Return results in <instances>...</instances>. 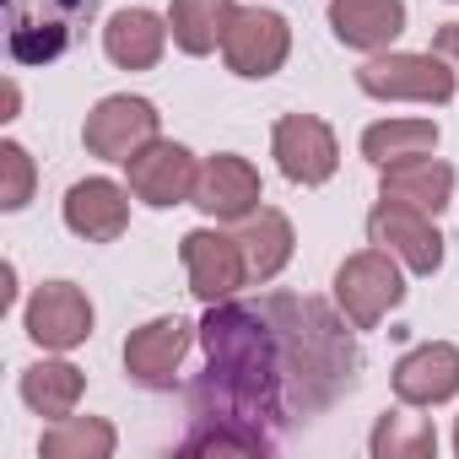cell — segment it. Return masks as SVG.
Wrapping results in <instances>:
<instances>
[{
	"mask_svg": "<svg viewBox=\"0 0 459 459\" xmlns=\"http://www.w3.org/2000/svg\"><path fill=\"white\" fill-rule=\"evenodd\" d=\"M405 298V276H400V260L389 249H362L351 260H341L335 271V308L351 319V330H373L389 308H400Z\"/></svg>",
	"mask_w": 459,
	"mask_h": 459,
	"instance_id": "cell-5",
	"label": "cell"
},
{
	"mask_svg": "<svg viewBox=\"0 0 459 459\" xmlns=\"http://www.w3.org/2000/svg\"><path fill=\"white\" fill-rule=\"evenodd\" d=\"M260 200H265L260 168L249 157H233V152L205 157L200 178H195V195H189V205H200L211 221H244V216L260 211Z\"/></svg>",
	"mask_w": 459,
	"mask_h": 459,
	"instance_id": "cell-13",
	"label": "cell"
},
{
	"mask_svg": "<svg viewBox=\"0 0 459 459\" xmlns=\"http://www.w3.org/2000/svg\"><path fill=\"white\" fill-rule=\"evenodd\" d=\"M378 195L437 216V211L454 200V168H448L443 157H432V152L405 157V162H389V168H378Z\"/></svg>",
	"mask_w": 459,
	"mask_h": 459,
	"instance_id": "cell-19",
	"label": "cell"
},
{
	"mask_svg": "<svg viewBox=\"0 0 459 459\" xmlns=\"http://www.w3.org/2000/svg\"><path fill=\"white\" fill-rule=\"evenodd\" d=\"M168 39H173L168 17H157V12H146V6H125V12H114L108 28H103V55H108L119 71H152V65L162 60Z\"/></svg>",
	"mask_w": 459,
	"mask_h": 459,
	"instance_id": "cell-18",
	"label": "cell"
},
{
	"mask_svg": "<svg viewBox=\"0 0 459 459\" xmlns=\"http://www.w3.org/2000/svg\"><path fill=\"white\" fill-rule=\"evenodd\" d=\"M271 157H276V168H281L292 184L319 189V184H330L335 168H341V141H335V130H330L319 114H287V119H276V130H271Z\"/></svg>",
	"mask_w": 459,
	"mask_h": 459,
	"instance_id": "cell-7",
	"label": "cell"
},
{
	"mask_svg": "<svg viewBox=\"0 0 459 459\" xmlns=\"http://www.w3.org/2000/svg\"><path fill=\"white\" fill-rule=\"evenodd\" d=\"M432 55H443V60H448V71L459 76V22H443V28H437V39H432Z\"/></svg>",
	"mask_w": 459,
	"mask_h": 459,
	"instance_id": "cell-27",
	"label": "cell"
},
{
	"mask_svg": "<svg viewBox=\"0 0 459 459\" xmlns=\"http://www.w3.org/2000/svg\"><path fill=\"white\" fill-rule=\"evenodd\" d=\"M287 55H292V28L281 12H265V6H238L227 33H221V60L244 82L276 76L287 65Z\"/></svg>",
	"mask_w": 459,
	"mask_h": 459,
	"instance_id": "cell-6",
	"label": "cell"
},
{
	"mask_svg": "<svg viewBox=\"0 0 459 459\" xmlns=\"http://www.w3.org/2000/svg\"><path fill=\"white\" fill-rule=\"evenodd\" d=\"M421 152H437V125L432 119H378L362 130V157L373 168H389V162H405V157H421Z\"/></svg>",
	"mask_w": 459,
	"mask_h": 459,
	"instance_id": "cell-23",
	"label": "cell"
},
{
	"mask_svg": "<svg viewBox=\"0 0 459 459\" xmlns=\"http://www.w3.org/2000/svg\"><path fill=\"white\" fill-rule=\"evenodd\" d=\"M238 244H244L249 281H255V287H265V281H276V276L292 265L298 233H292V221H287L276 205H260L255 216H244V221H238Z\"/></svg>",
	"mask_w": 459,
	"mask_h": 459,
	"instance_id": "cell-20",
	"label": "cell"
},
{
	"mask_svg": "<svg viewBox=\"0 0 459 459\" xmlns=\"http://www.w3.org/2000/svg\"><path fill=\"white\" fill-rule=\"evenodd\" d=\"M233 0H173L168 6V28H173V44L184 55H211L221 49V33L233 22Z\"/></svg>",
	"mask_w": 459,
	"mask_h": 459,
	"instance_id": "cell-22",
	"label": "cell"
},
{
	"mask_svg": "<svg viewBox=\"0 0 459 459\" xmlns=\"http://www.w3.org/2000/svg\"><path fill=\"white\" fill-rule=\"evenodd\" d=\"M454 454H459V421H454Z\"/></svg>",
	"mask_w": 459,
	"mask_h": 459,
	"instance_id": "cell-28",
	"label": "cell"
},
{
	"mask_svg": "<svg viewBox=\"0 0 459 459\" xmlns=\"http://www.w3.org/2000/svg\"><path fill=\"white\" fill-rule=\"evenodd\" d=\"M205 373L189 389V454H271L287 421V362L265 308L205 303Z\"/></svg>",
	"mask_w": 459,
	"mask_h": 459,
	"instance_id": "cell-1",
	"label": "cell"
},
{
	"mask_svg": "<svg viewBox=\"0 0 459 459\" xmlns=\"http://www.w3.org/2000/svg\"><path fill=\"white\" fill-rule=\"evenodd\" d=\"M114 443L119 437H114V427L103 416H60L39 437V454L44 459H108Z\"/></svg>",
	"mask_w": 459,
	"mask_h": 459,
	"instance_id": "cell-24",
	"label": "cell"
},
{
	"mask_svg": "<svg viewBox=\"0 0 459 459\" xmlns=\"http://www.w3.org/2000/svg\"><path fill=\"white\" fill-rule=\"evenodd\" d=\"M33 157L17 141H0V211H22L33 200Z\"/></svg>",
	"mask_w": 459,
	"mask_h": 459,
	"instance_id": "cell-26",
	"label": "cell"
},
{
	"mask_svg": "<svg viewBox=\"0 0 459 459\" xmlns=\"http://www.w3.org/2000/svg\"><path fill=\"white\" fill-rule=\"evenodd\" d=\"M368 238L378 249H389L416 276H437L443 271V233H437V221L427 211H416V205H400V200L378 195V205L368 216Z\"/></svg>",
	"mask_w": 459,
	"mask_h": 459,
	"instance_id": "cell-8",
	"label": "cell"
},
{
	"mask_svg": "<svg viewBox=\"0 0 459 459\" xmlns=\"http://www.w3.org/2000/svg\"><path fill=\"white\" fill-rule=\"evenodd\" d=\"M157 135H162V114H157L146 98H130V92L103 98V103L87 114V125H82L87 152L103 157V162H130V157H135L141 146H152Z\"/></svg>",
	"mask_w": 459,
	"mask_h": 459,
	"instance_id": "cell-9",
	"label": "cell"
},
{
	"mask_svg": "<svg viewBox=\"0 0 459 459\" xmlns=\"http://www.w3.org/2000/svg\"><path fill=\"white\" fill-rule=\"evenodd\" d=\"M357 87L378 103H448L459 92V76L448 71L443 55H411V49H384L357 71Z\"/></svg>",
	"mask_w": 459,
	"mask_h": 459,
	"instance_id": "cell-4",
	"label": "cell"
},
{
	"mask_svg": "<svg viewBox=\"0 0 459 459\" xmlns=\"http://www.w3.org/2000/svg\"><path fill=\"white\" fill-rule=\"evenodd\" d=\"M98 0H6V49L17 65L60 60L87 28Z\"/></svg>",
	"mask_w": 459,
	"mask_h": 459,
	"instance_id": "cell-3",
	"label": "cell"
},
{
	"mask_svg": "<svg viewBox=\"0 0 459 459\" xmlns=\"http://www.w3.org/2000/svg\"><path fill=\"white\" fill-rule=\"evenodd\" d=\"M330 33L346 49L384 55L405 33V0H330Z\"/></svg>",
	"mask_w": 459,
	"mask_h": 459,
	"instance_id": "cell-17",
	"label": "cell"
},
{
	"mask_svg": "<svg viewBox=\"0 0 459 459\" xmlns=\"http://www.w3.org/2000/svg\"><path fill=\"white\" fill-rule=\"evenodd\" d=\"M178 255H184L189 292H195L200 303H227V298L249 281L238 233H221V227H195V233H184Z\"/></svg>",
	"mask_w": 459,
	"mask_h": 459,
	"instance_id": "cell-10",
	"label": "cell"
},
{
	"mask_svg": "<svg viewBox=\"0 0 459 459\" xmlns=\"http://www.w3.org/2000/svg\"><path fill=\"white\" fill-rule=\"evenodd\" d=\"M17 389H22L28 411H39L44 421H60V416H76L87 378H82L76 362H65V357H44V362L22 368V384H17Z\"/></svg>",
	"mask_w": 459,
	"mask_h": 459,
	"instance_id": "cell-21",
	"label": "cell"
},
{
	"mask_svg": "<svg viewBox=\"0 0 459 459\" xmlns=\"http://www.w3.org/2000/svg\"><path fill=\"white\" fill-rule=\"evenodd\" d=\"M125 173H130V195L141 200V205H152V211H168V205H184L189 195H195V178H200V162H195V152L189 146H178V141H152V146H141L130 162H125Z\"/></svg>",
	"mask_w": 459,
	"mask_h": 459,
	"instance_id": "cell-12",
	"label": "cell"
},
{
	"mask_svg": "<svg viewBox=\"0 0 459 459\" xmlns=\"http://www.w3.org/2000/svg\"><path fill=\"white\" fill-rule=\"evenodd\" d=\"M65 227L87 244H114L130 227V189L114 178H82L65 189Z\"/></svg>",
	"mask_w": 459,
	"mask_h": 459,
	"instance_id": "cell-16",
	"label": "cell"
},
{
	"mask_svg": "<svg viewBox=\"0 0 459 459\" xmlns=\"http://www.w3.org/2000/svg\"><path fill=\"white\" fill-rule=\"evenodd\" d=\"M373 459H427L437 454V432L427 416H405V411H384L373 437H368Z\"/></svg>",
	"mask_w": 459,
	"mask_h": 459,
	"instance_id": "cell-25",
	"label": "cell"
},
{
	"mask_svg": "<svg viewBox=\"0 0 459 459\" xmlns=\"http://www.w3.org/2000/svg\"><path fill=\"white\" fill-rule=\"evenodd\" d=\"M459 394V346L427 341L394 362V400L400 405H443Z\"/></svg>",
	"mask_w": 459,
	"mask_h": 459,
	"instance_id": "cell-15",
	"label": "cell"
},
{
	"mask_svg": "<svg viewBox=\"0 0 459 459\" xmlns=\"http://www.w3.org/2000/svg\"><path fill=\"white\" fill-rule=\"evenodd\" d=\"M276 325V341H281V362H287V405L292 411H325L335 394H346L357 384V346H351V319L330 314L319 298H265L260 303Z\"/></svg>",
	"mask_w": 459,
	"mask_h": 459,
	"instance_id": "cell-2",
	"label": "cell"
},
{
	"mask_svg": "<svg viewBox=\"0 0 459 459\" xmlns=\"http://www.w3.org/2000/svg\"><path fill=\"white\" fill-rule=\"evenodd\" d=\"M28 335H33V346H44V351H71V346H82L87 335H92V298L76 287V281H44L33 298H28Z\"/></svg>",
	"mask_w": 459,
	"mask_h": 459,
	"instance_id": "cell-14",
	"label": "cell"
},
{
	"mask_svg": "<svg viewBox=\"0 0 459 459\" xmlns=\"http://www.w3.org/2000/svg\"><path fill=\"white\" fill-rule=\"evenodd\" d=\"M200 325L178 319V314H162V319H146L141 330H130L125 341V373L141 384V389H173L178 384V368L195 346Z\"/></svg>",
	"mask_w": 459,
	"mask_h": 459,
	"instance_id": "cell-11",
	"label": "cell"
}]
</instances>
